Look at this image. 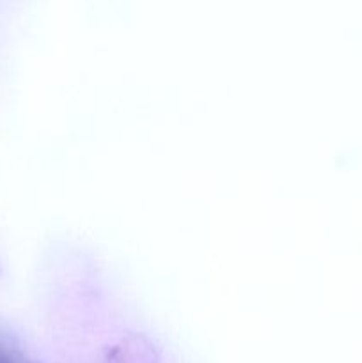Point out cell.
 <instances>
[]
</instances>
